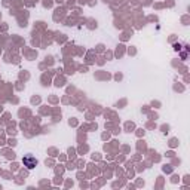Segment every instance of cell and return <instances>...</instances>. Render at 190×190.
I'll use <instances>...</instances> for the list:
<instances>
[{"mask_svg":"<svg viewBox=\"0 0 190 190\" xmlns=\"http://www.w3.org/2000/svg\"><path fill=\"white\" fill-rule=\"evenodd\" d=\"M22 162H24V165H25L28 169H31V168H34V167L37 165V159H36L34 156H31V155H27V156L22 159Z\"/></svg>","mask_w":190,"mask_h":190,"instance_id":"cell-1","label":"cell"}]
</instances>
